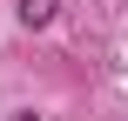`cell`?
Masks as SVG:
<instances>
[{
  "instance_id": "6da1fadb",
  "label": "cell",
  "mask_w": 128,
  "mask_h": 121,
  "mask_svg": "<svg viewBox=\"0 0 128 121\" xmlns=\"http://www.w3.org/2000/svg\"><path fill=\"white\" fill-rule=\"evenodd\" d=\"M20 7V27L34 34V27H54V13H61V0H14Z\"/></svg>"
},
{
  "instance_id": "7a4b0ae2",
  "label": "cell",
  "mask_w": 128,
  "mask_h": 121,
  "mask_svg": "<svg viewBox=\"0 0 128 121\" xmlns=\"http://www.w3.org/2000/svg\"><path fill=\"white\" fill-rule=\"evenodd\" d=\"M7 121H40V115H34V108H14V115H7Z\"/></svg>"
}]
</instances>
